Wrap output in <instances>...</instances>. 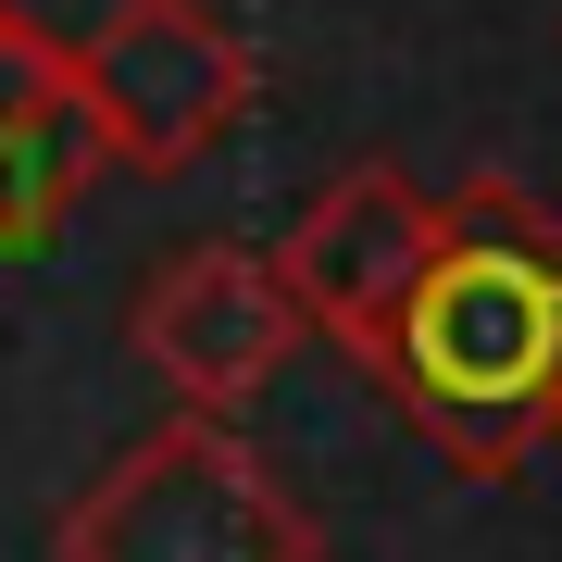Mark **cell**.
<instances>
[{"label":"cell","mask_w":562,"mask_h":562,"mask_svg":"<svg viewBox=\"0 0 562 562\" xmlns=\"http://www.w3.org/2000/svg\"><path fill=\"white\" fill-rule=\"evenodd\" d=\"M550 375H562V213L525 176H462L387 313L375 387L462 475H513L550 438Z\"/></svg>","instance_id":"6da1fadb"},{"label":"cell","mask_w":562,"mask_h":562,"mask_svg":"<svg viewBox=\"0 0 562 562\" xmlns=\"http://www.w3.org/2000/svg\"><path fill=\"white\" fill-rule=\"evenodd\" d=\"M50 562H325V525L238 425L176 413L63 501Z\"/></svg>","instance_id":"7a4b0ae2"},{"label":"cell","mask_w":562,"mask_h":562,"mask_svg":"<svg viewBox=\"0 0 562 562\" xmlns=\"http://www.w3.org/2000/svg\"><path fill=\"white\" fill-rule=\"evenodd\" d=\"M63 63H76V113L101 162H125V176H188L201 150L238 138L262 88L250 38L213 0H113L88 38H63Z\"/></svg>","instance_id":"3957f363"},{"label":"cell","mask_w":562,"mask_h":562,"mask_svg":"<svg viewBox=\"0 0 562 562\" xmlns=\"http://www.w3.org/2000/svg\"><path fill=\"white\" fill-rule=\"evenodd\" d=\"M425 238H438V201H425L401 162H362V176H338L301 225H288V250H276V288H288V313H301V338H338L362 375H375L387 313H401Z\"/></svg>","instance_id":"277c9868"},{"label":"cell","mask_w":562,"mask_h":562,"mask_svg":"<svg viewBox=\"0 0 562 562\" xmlns=\"http://www.w3.org/2000/svg\"><path fill=\"white\" fill-rule=\"evenodd\" d=\"M301 350V313H288L276 262L262 250H176L138 288V362L176 387L188 413H238L250 387H276V362Z\"/></svg>","instance_id":"5b68a950"},{"label":"cell","mask_w":562,"mask_h":562,"mask_svg":"<svg viewBox=\"0 0 562 562\" xmlns=\"http://www.w3.org/2000/svg\"><path fill=\"white\" fill-rule=\"evenodd\" d=\"M88 176H101V138L76 113V63L38 13H13L0 25V262L50 250L63 213L88 201Z\"/></svg>","instance_id":"8992f818"},{"label":"cell","mask_w":562,"mask_h":562,"mask_svg":"<svg viewBox=\"0 0 562 562\" xmlns=\"http://www.w3.org/2000/svg\"><path fill=\"white\" fill-rule=\"evenodd\" d=\"M550 438H562V375H550Z\"/></svg>","instance_id":"52a82bcc"},{"label":"cell","mask_w":562,"mask_h":562,"mask_svg":"<svg viewBox=\"0 0 562 562\" xmlns=\"http://www.w3.org/2000/svg\"><path fill=\"white\" fill-rule=\"evenodd\" d=\"M0 25H13V0H0Z\"/></svg>","instance_id":"ba28073f"}]
</instances>
